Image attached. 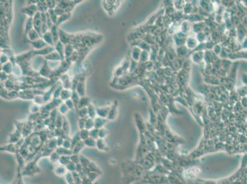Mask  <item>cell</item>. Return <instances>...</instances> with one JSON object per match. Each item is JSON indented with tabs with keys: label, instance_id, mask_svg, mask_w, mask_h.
Listing matches in <instances>:
<instances>
[{
	"label": "cell",
	"instance_id": "ba28073f",
	"mask_svg": "<svg viewBox=\"0 0 247 184\" xmlns=\"http://www.w3.org/2000/svg\"><path fill=\"white\" fill-rule=\"evenodd\" d=\"M84 143L85 144V146L86 147H91V148H94L96 147V142L97 140L94 139V138L89 137L88 139L83 141Z\"/></svg>",
	"mask_w": 247,
	"mask_h": 184
},
{
	"label": "cell",
	"instance_id": "9c48e42d",
	"mask_svg": "<svg viewBox=\"0 0 247 184\" xmlns=\"http://www.w3.org/2000/svg\"><path fill=\"white\" fill-rule=\"evenodd\" d=\"M49 157L50 161L52 163L54 164V163H59V161L60 156L58 154V153L55 150L51 153V155Z\"/></svg>",
	"mask_w": 247,
	"mask_h": 184
},
{
	"label": "cell",
	"instance_id": "5b68a950",
	"mask_svg": "<svg viewBox=\"0 0 247 184\" xmlns=\"http://www.w3.org/2000/svg\"><path fill=\"white\" fill-rule=\"evenodd\" d=\"M55 152L59 154L60 156H64V155H69L71 156L73 154L72 150L67 149L63 147H57L55 149Z\"/></svg>",
	"mask_w": 247,
	"mask_h": 184
},
{
	"label": "cell",
	"instance_id": "9a60e30c",
	"mask_svg": "<svg viewBox=\"0 0 247 184\" xmlns=\"http://www.w3.org/2000/svg\"><path fill=\"white\" fill-rule=\"evenodd\" d=\"M72 173L74 181L76 184H82V178L76 171H75Z\"/></svg>",
	"mask_w": 247,
	"mask_h": 184
},
{
	"label": "cell",
	"instance_id": "52a82bcc",
	"mask_svg": "<svg viewBox=\"0 0 247 184\" xmlns=\"http://www.w3.org/2000/svg\"><path fill=\"white\" fill-rule=\"evenodd\" d=\"M85 146L84 143V141H80L78 144H77L73 148L71 149L73 152V154H79L80 152L84 149Z\"/></svg>",
	"mask_w": 247,
	"mask_h": 184
},
{
	"label": "cell",
	"instance_id": "7a4b0ae2",
	"mask_svg": "<svg viewBox=\"0 0 247 184\" xmlns=\"http://www.w3.org/2000/svg\"><path fill=\"white\" fill-rule=\"evenodd\" d=\"M0 150H1L2 152H8L10 153H12V154H15V155L19 151V149H17L16 144H13V143H9V144L3 145L2 146H1Z\"/></svg>",
	"mask_w": 247,
	"mask_h": 184
},
{
	"label": "cell",
	"instance_id": "8fae6325",
	"mask_svg": "<svg viewBox=\"0 0 247 184\" xmlns=\"http://www.w3.org/2000/svg\"><path fill=\"white\" fill-rule=\"evenodd\" d=\"M79 134L81 138V140L84 141L90 137V131L88 130H86V129L81 130V131L79 132Z\"/></svg>",
	"mask_w": 247,
	"mask_h": 184
},
{
	"label": "cell",
	"instance_id": "d6986e66",
	"mask_svg": "<svg viewBox=\"0 0 247 184\" xmlns=\"http://www.w3.org/2000/svg\"><path fill=\"white\" fill-rule=\"evenodd\" d=\"M107 135H108V131L105 128H101L98 130V137L99 138H101V139H105V138L107 136Z\"/></svg>",
	"mask_w": 247,
	"mask_h": 184
},
{
	"label": "cell",
	"instance_id": "ffe728a7",
	"mask_svg": "<svg viewBox=\"0 0 247 184\" xmlns=\"http://www.w3.org/2000/svg\"><path fill=\"white\" fill-rule=\"evenodd\" d=\"M70 159L71 162L76 164L80 163V155L79 154H72L70 156Z\"/></svg>",
	"mask_w": 247,
	"mask_h": 184
},
{
	"label": "cell",
	"instance_id": "cb8c5ba5",
	"mask_svg": "<svg viewBox=\"0 0 247 184\" xmlns=\"http://www.w3.org/2000/svg\"><path fill=\"white\" fill-rule=\"evenodd\" d=\"M94 183L88 177L85 176L83 178H82V184H94Z\"/></svg>",
	"mask_w": 247,
	"mask_h": 184
},
{
	"label": "cell",
	"instance_id": "e0dca14e",
	"mask_svg": "<svg viewBox=\"0 0 247 184\" xmlns=\"http://www.w3.org/2000/svg\"><path fill=\"white\" fill-rule=\"evenodd\" d=\"M23 176L22 175V170L20 168H18V173H17V176L16 178V184H25V182L22 179Z\"/></svg>",
	"mask_w": 247,
	"mask_h": 184
},
{
	"label": "cell",
	"instance_id": "2e32d148",
	"mask_svg": "<svg viewBox=\"0 0 247 184\" xmlns=\"http://www.w3.org/2000/svg\"><path fill=\"white\" fill-rule=\"evenodd\" d=\"M66 168L67 169V170L69 173H73L76 171V164H75L74 163H73L70 161L66 166Z\"/></svg>",
	"mask_w": 247,
	"mask_h": 184
},
{
	"label": "cell",
	"instance_id": "ac0fdd59",
	"mask_svg": "<svg viewBox=\"0 0 247 184\" xmlns=\"http://www.w3.org/2000/svg\"><path fill=\"white\" fill-rule=\"evenodd\" d=\"M65 178L67 184H76L74 181L73 177L71 173L68 172L65 176Z\"/></svg>",
	"mask_w": 247,
	"mask_h": 184
},
{
	"label": "cell",
	"instance_id": "603a6c76",
	"mask_svg": "<svg viewBox=\"0 0 247 184\" xmlns=\"http://www.w3.org/2000/svg\"><path fill=\"white\" fill-rule=\"evenodd\" d=\"M65 139L63 137H59L57 138V147H62L64 141Z\"/></svg>",
	"mask_w": 247,
	"mask_h": 184
},
{
	"label": "cell",
	"instance_id": "5bb4252c",
	"mask_svg": "<svg viewBox=\"0 0 247 184\" xmlns=\"http://www.w3.org/2000/svg\"><path fill=\"white\" fill-rule=\"evenodd\" d=\"M105 124V120H103L101 118H97L96 120H95V128L99 130L101 128H103V126Z\"/></svg>",
	"mask_w": 247,
	"mask_h": 184
},
{
	"label": "cell",
	"instance_id": "8992f818",
	"mask_svg": "<svg viewBox=\"0 0 247 184\" xmlns=\"http://www.w3.org/2000/svg\"><path fill=\"white\" fill-rule=\"evenodd\" d=\"M16 158L17 160V162H18V164H19V167L20 168L21 170H23V167H25V166L26 165L25 163H26V160L25 159V158L22 156V155L20 153L19 151H18L17 152V153L16 154Z\"/></svg>",
	"mask_w": 247,
	"mask_h": 184
},
{
	"label": "cell",
	"instance_id": "7c38bea8",
	"mask_svg": "<svg viewBox=\"0 0 247 184\" xmlns=\"http://www.w3.org/2000/svg\"><path fill=\"white\" fill-rule=\"evenodd\" d=\"M47 147L52 150H55V149L58 147L57 143V138H52V139H50L48 143Z\"/></svg>",
	"mask_w": 247,
	"mask_h": 184
},
{
	"label": "cell",
	"instance_id": "7402d4cb",
	"mask_svg": "<svg viewBox=\"0 0 247 184\" xmlns=\"http://www.w3.org/2000/svg\"><path fill=\"white\" fill-rule=\"evenodd\" d=\"M63 147L67 149H71V147H72V144H71V140H65L63 146Z\"/></svg>",
	"mask_w": 247,
	"mask_h": 184
},
{
	"label": "cell",
	"instance_id": "30bf717a",
	"mask_svg": "<svg viewBox=\"0 0 247 184\" xmlns=\"http://www.w3.org/2000/svg\"><path fill=\"white\" fill-rule=\"evenodd\" d=\"M70 161H71L70 156L64 155V156H60L59 161V163L61 165L66 166Z\"/></svg>",
	"mask_w": 247,
	"mask_h": 184
},
{
	"label": "cell",
	"instance_id": "277c9868",
	"mask_svg": "<svg viewBox=\"0 0 247 184\" xmlns=\"http://www.w3.org/2000/svg\"><path fill=\"white\" fill-rule=\"evenodd\" d=\"M96 148L100 152H108L110 148L104 139L98 138L96 142Z\"/></svg>",
	"mask_w": 247,
	"mask_h": 184
},
{
	"label": "cell",
	"instance_id": "3957f363",
	"mask_svg": "<svg viewBox=\"0 0 247 184\" xmlns=\"http://www.w3.org/2000/svg\"><path fill=\"white\" fill-rule=\"evenodd\" d=\"M54 172L56 176L59 177H65L68 173L66 167L65 166L60 164L59 163H58V164L55 165V166L54 167Z\"/></svg>",
	"mask_w": 247,
	"mask_h": 184
},
{
	"label": "cell",
	"instance_id": "4fadbf2b",
	"mask_svg": "<svg viewBox=\"0 0 247 184\" xmlns=\"http://www.w3.org/2000/svg\"><path fill=\"white\" fill-rule=\"evenodd\" d=\"M100 175L101 174L94 172H88L87 173V177H88L91 180H92L94 183H95V182L99 178Z\"/></svg>",
	"mask_w": 247,
	"mask_h": 184
},
{
	"label": "cell",
	"instance_id": "44dd1931",
	"mask_svg": "<svg viewBox=\"0 0 247 184\" xmlns=\"http://www.w3.org/2000/svg\"><path fill=\"white\" fill-rule=\"evenodd\" d=\"M90 137L94 138L95 140L98 139V129L93 128L92 130H90Z\"/></svg>",
	"mask_w": 247,
	"mask_h": 184
},
{
	"label": "cell",
	"instance_id": "6da1fadb",
	"mask_svg": "<svg viewBox=\"0 0 247 184\" xmlns=\"http://www.w3.org/2000/svg\"><path fill=\"white\" fill-rule=\"evenodd\" d=\"M42 157L41 152L40 151L36 156L32 160L29 161L22 170V176H33L41 173V168L38 165V161Z\"/></svg>",
	"mask_w": 247,
	"mask_h": 184
}]
</instances>
